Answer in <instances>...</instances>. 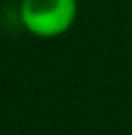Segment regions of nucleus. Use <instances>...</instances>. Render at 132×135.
Wrapping results in <instances>:
<instances>
[{"instance_id": "1", "label": "nucleus", "mask_w": 132, "mask_h": 135, "mask_svg": "<svg viewBox=\"0 0 132 135\" xmlns=\"http://www.w3.org/2000/svg\"><path fill=\"white\" fill-rule=\"evenodd\" d=\"M78 17V0H21L19 19L24 28L38 38H57L66 33Z\"/></svg>"}]
</instances>
